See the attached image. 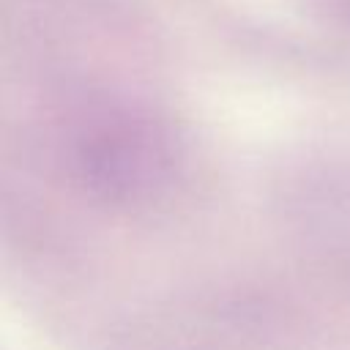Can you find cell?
Wrapping results in <instances>:
<instances>
[{
	"label": "cell",
	"instance_id": "1",
	"mask_svg": "<svg viewBox=\"0 0 350 350\" xmlns=\"http://www.w3.org/2000/svg\"><path fill=\"white\" fill-rule=\"evenodd\" d=\"M317 5L331 22L350 30V0H317Z\"/></svg>",
	"mask_w": 350,
	"mask_h": 350
}]
</instances>
